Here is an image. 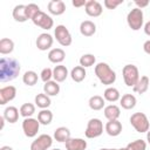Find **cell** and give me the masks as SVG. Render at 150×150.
<instances>
[{
  "mask_svg": "<svg viewBox=\"0 0 150 150\" xmlns=\"http://www.w3.org/2000/svg\"><path fill=\"white\" fill-rule=\"evenodd\" d=\"M20 63L18 60L12 57H1L0 59V81L8 82L14 79L20 73Z\"/></svg>",
  "mask_w": 150,
  "mask_h": 150,
  "instance_id": "1",
  "label": "cell"
},
{
  "mask_svg": "<svg viewBox=\"0 0 150 150\" xmlns=\"http://www.w3.org/2000/svg\"><path fill=\"white\" fill-rule=\"evenodd\" d=\"M95 75L104 86H110L116 81V73L105 62H100L95 66Z\"/></svg>",
  "mask_w": 150,
  "mask_h": 150,
  "instance_id": "2",
  "label": "cell"
},
{
  "mask_svg": "<svg viewBox=\"0 0 150 150\" xmlns=\"http://www.w3.org/2000/svg\"><path fill=\"white\" fill-rule=\"evenodd\" d=\"M130 123L137 132H148L150 128L149 120L144 112H134L130 116Z\"/></svg>",
  "mask_w": 150,
  "mask_h": 150,
  "instance_id": "3",
  "label": "cell"
},
{
  "mask_svg": "<svg viewBox=\"0 0 150 150\" xmlns=\"http://www.w3.org/2000/svg\"><path fill=\"white\" fill-rule=\"evenodd\" d=\"M122 75L124 83L128 87H134L139 80V71L135 64H125L122 69Z\"/></svg>",
  "mask_w": 150,
  "mask_h": 150,
  "instance_id": "4",
  "label": "cell"
},
{
  "mask_svg": "<svg viewBox=\"0 0 150 150\" xmlns=\"http://www.w3.org/2000/svg\"><path fill=\"white\" fill-rule=\"evenodd\" d=\"M127 23L132 30H138L143 26V11L139 8H132L127 15Z\"/></svg>",
  "mask_w": 150,
  "mask_h": 150,
  "instance_id": "5",
  "label": "cell"
},
{
  "mask_svg": "<svg viewBox=\"0 0 150 150\" xmlns=\"http://www.w3.org/2000/svg\"><path fill=\"white\" fill-rule=\"evenodd\" d=\"M103 132V123L100 118H91L89 120L84 135L87 138H96L101 136Z\"/></svg>",
  "mask_w": 150,
  "mask_h": 150,
  "instance_id": "6",
  "label": "cell"
},
{
  "mask_svg": "<svg viewBox=\"0 0 150 150\" xmlns=\"http://www.w3.org/2000/svg\"><path fill=\"white\" fill-rule=\"evenodd\" d=\"M54 35H55V39L56 41L63 46V47H68L71 45V41H73V38H71V34L70 32L68 30V28L63 25H59L56 26V28L54 29Z\"/></svg>",
  "mask_w": 150,
  "mask_h": 150,
  "instance_id": "7",
  "label": "cell"
},
{
  "mask_svg": "<svg viewBox=\"0 0 150 150\" xmlns=\"http://www.w3.org/2000/svg\"><path fill=\"white\" fill-rule=\"evenodd\" d=\"M39 128H40V122L36 120V118H33V117H27L22 121V130H23V134L27 136V137H35L38 135V131H39Z\"/></svg>",
  "mask_w": 150,
  "mask_h": 150,
  "instance_id": "8",
  "label": "cell"
},
{
  "mask_svg": "<svg viewBox=\"0 0 150 150\" xmlns=\"http://www.w3.org/2000/svg\"><path fill=\"white\" fill-rule=\"evenodd\" d=\"M32 21H33V23H34L35 26H38V27H40V28H42V29H46V30L53 28V26H54V21H53V19H52V16H49L48 14H46V13L42 12V11H40V12L32 19Z\"/></svg>",
  "mask_w": 150,
  "mask_h": 150,
  "instance_id": "9",
  "label": "cell"
},
{
  "mask_svg": "<svg viewBox=\"0 0 150 150\" xmlns=\"http://www.w3.org/2000/svg\"><path fill=\"white\" fill-rule=\"evenodd\" d=\"M53 144L52 136L47 134H42L38 136L30 144V150H48Z\"/></svg>",
  "mask_w": 150,
  "mask_h": 150,
  "instance_id": "10",
  "label": "cell"
},
{
  "mask_svg": "<svg viewBox=\"0 0 150 150\" xmlns=\"http://www.w3.org/2000/svg\"><path fill=\"white\" fill-rule=\"evenodd\" d=\"M16 96V88L14 86H6L0 89V104L5 105Z\"/></svg>",
  "mask_w": 150,
  "mask_h": 150,
  "instance_id": "11",
  "label": "cell"
},
{
  "mask_svg": "<svg viewBox=\"0 0 150 150\" xmlns=\"http://www.w3.org/2000/svg\"><path fill=\"white\" fill-rule=\"evenodd\" d=\"M84 11L86 13L89 15V16H93V18H97L102 14L103 9H102V5L96 1V0H89L87 1L86 6H84Z\"/></svg>",
  "mask_w": 150,
  "mask_h": 150,
  "instance_id": "12",
  "label": "cell"
},
{
  "mask_svg": "<svg viewBox=\"0 0 150 150\" xmlns=\"http://www.w3.org/2000/svg\"><path fill=\"white\" fill-rule=\"evenodd\" d=\"M53 42H54V39H53V36L50 34L42 33V34H40L38 36L35 43H36L38 49H40V50H47V49H49L53 46Z\"/></svg>",
  "mask_w": 150,
  "mask_h": 150,
  "instance_id": "13",
  "label": "cell"
},
{
  "mask_svg": "<svg viewBox=\"0 0 150 150\" xmlns=\"http://www.w3.org/2000/svg\"><path fill=\"white\" fill-rule=\"evenodd\" d=\"M48 12L53 15H61L66 12V4L62 0H52L48 2Z\"/></svg>",
  "mask_w": 150,
  "mask_h": 150,
  "instance_id": "14",
  "label": "cell"
},
{
  "mask_svg": "<svg viewBox=\"0 0 150 150\" xmlns=\"http://www.w3.org/2000/svg\"><path fill=\"white\" fill-rule=\"evenodd\" d=\"M105 131L109 136H118L122 132V123L118 120H114V121H108L105 124Z\"/></svg>",
  "mask_w": 150,
  "mask_h": 150,
  "instance_id": "15",
  "label": "cell"
},
{
  "mask_svg": "<svg viewBox=\"0 0 150 150\" xmlns=\"http://www.w3.org/2000/svg\"><path fill=\"white\" fill-rule=\"evenodd\" d=\"M66 150H86L87 142L83 138H69L66 143Z\"/></svg>",
  "mask_w": 150,
  "mask_h": 150,
  "instance_id": "16",
  "label": "cell"
},
{
  "mask_svg": "<svg viewBox=\"0 0 150 150\" xmlns=\"http://www.w3.org/2000/svg\"><path fill=\"white\" fill-rule=\"evenodd\" d=\"M96 32V25L90 20H84L80 25V33L83 36H93Z\"/></svg>",
  "mask_w": 150,
  "mask_h": 150,
  "instance_id": "17",
  "label": "cell"
},
{
  "mask_svg": "<svg viewBox=\"0 0 150 150\" xmlns=\"http://www.w3.org/2000/svg\"><path fill=\"white\" fill-rule=\"evenodd\" d=\"M19 112H20V110H18L16 107L9 105V107L5 108L2 116L5 117V120H6L7 122H9V123H15V122H18V120H19Z\"/></svg>",
  "mask_w": 150,
  "mask_h": 150,
  "instance_id": "18",
  "label": "cell"
},
{
  "mask_svg": "<svg viewBox=\"0 0 150 150\" xmlns=\"http://www.w3.org/2000/svg\"><path fill=\"white\" fill-rule=\"evenodd\" d=\"M66 57V53L61 48H53L48 53V60L53 63H61Z\"/></svg>",
  "mask_w": 150,
  "mask_h": 150,
  "instance_id": "19",
  "label": "cell"
},
{
  "mask_svg": "<svg viewBox=\"0 0 150 150\" xmlns=\"http://www.w3.org/2000/svg\"><path fill=\"white\" fill-rule=\"evenodd\" d=\"M104 116L105 118H108V121H114L117 120L121 115V110L120 107H117L116 104H109L107 107H104Z\"/></svg>",
  "mask_w": 150,
  "mask_h": 150,
  "instance_id": "20",
  "label": "cell"
},
{
  "mask_svg": "<svg viewBox=\"0 0 150 150\" xmlns=\"http://www.w3.org/2000/svg\"><path fill=\"white\" fill-rule=\"evenodd\" d=\"M68 76V69L66 66L63 64H59L55 66V68L53 69V77L56 82H63Z\"/></svg>",
  "mask_w": 150,
  "mask_h": 150,
  "instance_id": "21",
  "label": "cell"
},
{
  "mask_svg": "<svg viewBox=\"0 0 150 150\" xmlns=\"http://www.w3.org/2000/svg\"><path fill=\"white\" fill-rule=\"evenodd\" d=\"M13 18L18 22H25L28 20L26 13V5H16L13 9Z\"/></svg>",
  "mask_w": 150,
  "mask_h": 150,
  "instance_id": "22",
  "label": "cell"
},
{
  "mask_svg": "<svg viewBox=\"0 0 150 150\" xmlns=\"http://www.w3.org/2000/svg\"><path fill=\"white\" fill-rule=\"evenodd\" d=\"M70 138V130L66 127H59L54 131V139L57 142H67Z\"/></svg>",
  "mask_w": 150,
  "mask_h": 150,
  "instance_id": "23",
  "label": "cell"
},
{
  "mask_svg": "<svg viewBox=\"0 0 150 150\" xmlns=\"http://www.w3.org/2000/svg\"><path fill=\"white\" fill-rule=\"evenodd\" d=\"M149 84H150L149 77H148V76H145V75H143V76H141V77H139V80L137 81V83L132 87V89H134V91H135V93L144 94V93L148 90Z\"/></svg>",
  "mask_w": 150,
  "mask_h": 150,
  "instance_id": "24",
  "label": "cell"
},
{
  "mask_svg": "<svg viewBox=\"0 0 150 150\" xmlns=\"http://www.w3.org/2000/svg\"><path fill=\"white\" fill-rule=\"evenodd\" d=\"M120 102H121V107H122V108L129 110V109L135 108L137 100H136V97H135L132 94H124V95L120 98Z\"/></svg>",
  "mask_w": 150,
  "mask_h": 150,
  "instance_id": "25",
  "label": "cell"
},
{
  "mask_svg": "<svg viewBox=\"0 0 150 150\" xmlns=\"http://www.w3.org/2000/svg\"><path fill=\"white\" fill-rule=\"evenodd\" d=\"M13 50H14L13 40H11L8 38H2L0 40V54L7 55V54H11Z\"/></svg>",
  "mask_w": 150,
  "mask_h": 150,
  "instance_id": "26",
  "label": "cell"
},
{
  "mask_svg": "<svg viewBox=\"0 0 150 150\" xmlns=\"http://www.w3.org/2000/svg\"><path fill=\"white\" fill-rule=\"evenodd\" d=\"M43 93L47 94L48 96H56V95L60 93L59 82H56V81L46 82L45 86H43Z\"/></svg>",
  "mask_w": 150,
  "mask_h": 150,
  "instance_id": "27",
  "label": "cell"
},
{
  "mask_svg": "<svg viewBox=\"0 0 150 150\" xmlns=\"http://www.w3.org/2000/svg\"><path fill=\"white\" fill-rule=\"evenodd\" d=\"M103 98H104L105 101H108V102H116V101H118V100L121 98V94H120V91H118L116 88L109 87V88H107V89L104 90V93H103Z\"/></svg>",
  "mask_w": 150,
  "mask_h": 150,
  "instance_id": "28",
  "label": "cell"
},
{
  "mask_svg": "<svg viewBox=\"0 0 150 150\" xmlns=\"http://www.w3.org/2000/svg\"><path fill=\"white\" fill-rule=\"evenodd\" d=\"M86 69L82 67V66H76L71 69L70 71V76H71V80L75 81V82H82L84 79H86Z\"/></svg>",
  "mask_w": 150,
  "mask_h": 150,
  "instance_id": "29",
  "label": "cell"
},
{
  "mask_svg": "<svg viewBox=\"0 0 150 150\" xmlns=\"http://www.w3.org/2000/svg\"><path fill=\"white\" fill-rule=\"evenodd\" d=\"M35 104L39 107V108H41V109H47L49 105H50V103H52V101H50V97L47 95V94H45V93H41V94H38L36 96H35Z\"/></svg>",
  "mask_w": 150,
  "mask_h": 150,
  "instance_id": "30",
  "label": "cell"
},
{
  "mask_svg": "<svg viewBox=\"0 0 150 150\" xmlns=\"http://www.w3.org/2000/svg\"><path fill=\"white\" fill-rule=\"evenodd\" d=\"M38 121L43 125L50 124V122L53 121V112L48 109H41V111H39L38 114Z\"/></svg>",
  "mask_w": 150,
  "mask_h": 150,
  "instance_id": "31",
  "label": "cell"
},
{
  "mask_svg": "<svg viewBox=\"0 0 150 150\" xmlns=\"http://www.w3.org/2000/svg\"><path fill=\"white\" fill-rule=\"evenodd\" d=\"M88 104H89L90 109H93V110H101L104 107V98L100 95H94L89 98Z\"/></svg>",
  "mask_w": 150,
  "mask_h": 150,
  "instance_id": "32",
  "label": "cell"
},
{
  "mask_svg": "<svg viewBox=\"0 0 150 150\" xmlns=\"http://www.w3.org/2000/svg\"><path fill=\"white\" fill-rule=\"evenodd\" d=\"M38 74L34 71V70H28L23 74L22 76V82L26 84V86H34L38 82Z\"/></svg>",
  "mask_w": 150,
  "mask_h": 150,
  "instance_id": "33",
  "label": "cell"
},
{
  "mask_svg": "<svg viewBox=\"0 0 150 150\" xmlns=\"http://www.w3.org/2000/svg\"><path fill=\"white\" fill-rule=\"evenodd\" d=\"M35 112V105L33 103H23L20 107V115L25 118L30 117Z\"/></svg>",
  "mask_w": 150,
  "mask_h": 150,
  "instance_id": "34",
  "label": "cell"
},
{
  "mask_svg": "<svg viewBox=\"0 0 150 150\" xmlns=\"http://www.w3.org/2000/svg\"><path fill=\"white\" fill-rule=\"evenodd\" d=\"M95 62H96V57L93 54H84L80 57V66H82L83 68L91 67L94 66Z\"/></svg>",
  "mask_w": 150,
  "mask_h": 150,
  "instance_id": "35",
  "label": "cell"
},
{
  "mask_svg": "<svg viewBox=\"0 0 150 150\" xmlns=\"http://www.w3.org/2000/svg\"><path fill=\"white\" fill-rule=\"evenodd\" d=\"M125 148H127V150H145L146 143L143 139H135V141L130 142Z\"/></svg>",
  "mask_w": 150,
  "mask_h": 150,
  "instance_id": "36",
  "label": "cell"
},
{
  "mask_svg": "<svg viewBox=\"0 0 150 150\" xmlns=\"http://www.w3.org/2000/svg\"><path fill=\"white\" fill-rule=\"evenodd\" d=\"M40 7L36 5V4H28L26 5V13H27V18L28 19H33L39 12H40Z\"/></svg>",
  "mask_w": 150,
  "mask_h": 150,
  "instance_id": "37",
  "label": "cell"
},
{
  "mask_svg": "<svg viewBox=\"0 0 150 150\" xmlns=\"http://www.w3.org/2000/svg\"><path fill=\"white\" fill-rule=\"evenodd\" d=\"M40 77L41 80L46 83V82H49L52 81V77H53V70L50 68H43L41 74H40Z\"/></svg>",
  "mask_w": 150,
  "mask_h": 150,
  "instance_id": "38",
  "label": "cell"
},
{
  "mask_svg": "<svg viewBox=\"0 0 150 150\" xmlns=\"http://www.w3.org/2000/svg\"><path fill=\"white\" fill-rule=\"evenodd\" d=\"M123 2V0H104V6L108 9H115L117 6H120Z\"/></svg>",
  "mask_w": 150,
  "mask_h": 150,
  "instance_id": "39",
  "label": "cell"
},
{
  "mask_svg": "<svg viewBox=\"0 0 150 150\" xmlns=\"http://www.w3.org/2000/svg\"><path fill=\"white\" fill-rule=\"evenodd\" d=\"M135 5L137 6V8L142 9V8H144V7H146V6L149 5V1H148V0H144V1H143V0H141V1H139V0H136V1H135Z\"/></svg>",
  "mask_w": 150,
  "mask_h": 150,
  "instance_id": "40",
  "label": "cell"
},
{
  "mask_svg": "<svg viewBox=\"0 0 150 150\" xmlns=\"http://www.w3.org/2000/svg\"><path fill=\"white\" fill-rule=\"evenodd\" d=\"M73 6L74 7H82V6H86L87 1L86 0H81V1H77V0H73Z\"/></svg>",
  "mask_w": 150,
  "mask_h": 150,
  "instance_id": "41",
  "label": "cell"
},
{
  "mask_svg": "<svg viewBox=\"0 0 150 150\" xmlns=\"http://www.w3.org/2000/svg\"><path fill=\"white\" fill-rule=\"evenodd\" d=\"M143 49H144V52H145L146 54L150 55V40H146V41L143 43Z\"/></svg>",
  "mask_w": 150,
  "mask_h": 150,
  "instance_id": "42",
  "label": "cell"
},
{
  "mask_svg": "<svg viewBox=\"0 0 150 150\" xmlns=\"http://www.w3.org/2000/svg\"><path fill=\"white\" fill-rule=\"evenodd\" d=\"M144 33L150 36V21H148V22L144 25Z\"/></svg>",
  "mask_w": 150,
  "mask_h": 150,
  "instance_id": "43",
  "label": "cell"
},
{
  "mask_svg": "<svg viewBox=\"0 0 150 150\" xmlns=\"http://www.w3.org/2000/svg\"><path fill=\"white\" fill-rule=\"evenodd\" d=\"M5 121H6V120H5V117H4V116H1V117H0V122H1V127H0V129H1V130L4 129V125H5Z\"/></svg>",
  "mask_w": 150,
  "mask_h": 150,
  "instance_id": "44",
  "label": "cell"
},
{
  "mask_svg": "<svg viewBox=\"0 0 150 150\" xmlns=\"http://www.w3.org/2000/svg\"><path fill=\"white\" fill-rule=\"evenodd\" d=\"M0 150H13V149H12L9 145H4V146L0 148Z\"/></svg>",
  "mask_w": 150,
  "mask_h": 150,
  "instance_id": "45",
  "label": "cell"
},
{
  "mask_svg": "<svg viewBox=\"0 0 150 150\" xmlns=\"http://www.w3.org/2000/svg\"><path fill=\"white\" fill-rule=\"evenodd\" d=\"M146 141H148V143L150 144V130L146 132Z\"/></svg>",
  "mask_w": 150,
  "mask_h": 150,
  "instance_id": "46",
  "label": "cell"
},
{
  "mask_svg": "<svg viewBox=\"0 0 150 150\" xmlns=\"http://www.w3.org/2000/svg\"><path fill=\"white\" fill-rule=\"evenodd\" d=\"M100 150H127V148H121V149H100Z\"/></svg>",
  "mask_w": 150,
  "mask_h": 150,
  "instance_id": "47",
  "label": "cell"
},
{
  "mask_svg": "<svg viewBox=\"0 0 150 150\" xmlns=\"http://www.w3.org/2000/svg\"><path fill=\"white\" fill-rule=\"evenodd\" d=\"M53 150H61V149H53Z\"/></svg>",
  "mask_w": 150,
  "mask_h": 150,
  "instance_id": "48",
  "label": "cell"
}]
</instances>
